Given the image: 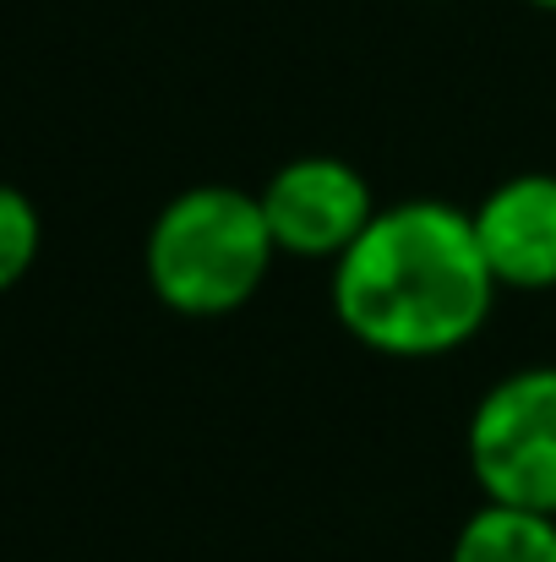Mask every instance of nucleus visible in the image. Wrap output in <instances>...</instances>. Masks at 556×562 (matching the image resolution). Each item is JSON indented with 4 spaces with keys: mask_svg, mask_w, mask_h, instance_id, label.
I'll return each mask as SVG.
<instances>
[{
    "mask_svg": "<svg viewBox=\"0 0 556 562\" xmlns=\"http://www.w3.org/2000/svg\"><path fill=\"white\" fill-rule=\"evenodd\" d=\"M447 562H556V519L535 508L480 503L458 525Z\"/></svg>",
    "mask_w": 556,
    "mask_h": 562,
    "instance_id": "obj_6",
    "label": "nucleus"
},
{
    "mask_svg": "<svg viewBox=\"0 0 556 562\" xmlns=\"http://www.w3.org/2000/svg\"><path fill=\"white\" fill-rule=\"evenodd\" d=\"M469 470L486 503L556 519V367L497 376L469 415Z\"/></svg>",
    "mask_w": 556,
    "mask_h": 562,
    "instance_id": "obj_3",
    "label": "nucleus"
},
{
    "mask_svg": "<svg viewBox=\"0 0 556 562\" xmlns=\"http://www.w3.org/2000/svg\"><path fill=\"white\" fill-rule=\"evenodd\" d=\"M273 257L279 246L262 196L240 187H191L170 196L143 246L154 295L181 317L240 312L268 284Z\"/></svg>",
    "mask_w": 556,
    "mask_h": 562,
    "instance_id": "obj_2",
    "label": "nucleus"
},
{
    "mask_svg": "<svg viewBox=\"0 0 556 562\" xmlns=\"http://www.w3.org/2000/svg\"><path fill=\"white\" fill-rule=\"evenodd\" d=\"M262 213H268L279 257L339 262L382 207L355 165L333 154H306L273 170V181L262 187Z\"/></svg>",
    "mask_w": 556,
    "mask_h": 562,
    "instance_id": "obj_4",
    "label": "nucleus"
},
{
    "mask_svg": "<svg viewBox=\"0 0 556 562\" xmlns=\"http://www.w3.org/2000/svg\"><path fill=\"white\" fill-rule=\"evenodd\" d=\"M530 5H541V11H556V0H530Z\"/></svg>",
    "mask_w": 556,
    "mask_h": 562,
    "instance_id": "obj_8",
    "label": "nucleus"
},
{
    "mask_svg": "<svg viewBox=\"0 0 556 562\" xmlns=\"http://www.w3.org/2000/svg\"><path fill=\"white\" fill-rule=\"evenodd\" d=\"M497 290L469 207L442 196L382 207L333 262V312L344 334L387 361L464 350L486 328Z\"/></svg>",
    "mask_w": 556,
    "mask_h": 562,
    "instance_id": "obj_1",
    "label": "nucleus"
},
{
    "mask_svg": "<svg viewBox=\"0 0 556 562\" xmlns=\"http://www.w3.org/2000/svg\"><path fill=\"white\" fill-rule=\"evenodd\" d=\"M469 218L502 290H556V176H508Z\"/></svg>",
    "mask_w": 556,
    "mask_h": 562,
    "instance_id": "obj_5",
    "label": "nucleus"
},
{
    "mask_svg": "<svg viewBox=\"0 0 556 562\" xmlns=\"http://www.w3.org/2000/svg\"><path fill=\"white\" fill-rule=\"evenodd\" d=\"M38 246H44V224H38L33 196L0 181V295L27 279V268L38 262Z\"/></svg>",
    "mask_w": 556,
    "mask_h": 562,
    "instance_id": "obj_7",
    "label": "nucleus"
}]
</instances>
